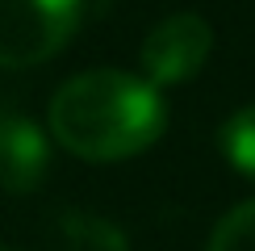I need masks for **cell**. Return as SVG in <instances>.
<instances>
[{"instance_id":"cell-1","label":"cell","mask_w":255,"mask_h":251,"mask_svg":"<svg viewBox=\"0 0 255 251\" xmlns=\"http://www.w3.org/2000/svg\"><path fill=\"white\" fill-rule=\"evenodd\" d=\"M167 126V105L142 76L97 67L67 80L50 101V134L88 163H113L146 151Z\"/></svg>"},{"instance_id":"cell-2","label":"cell","mask_w":255,"mask_h":251,"mask_svg":"<svg viewBox=\"0 0 255 251\" xmlns=\"http://www.w3.org/2000/svg\"><path fill=\"white\" fill-rule=\"evenodd\" d=\"M84 0H0V67H38L67 46Z\"/></svg>"},{"instance_id":"cell-3","label":"cell","mask_w":255,"mask_h":251,"mask_svg":"<svg viewBox=\"0 0 255 251\" xmlns=\"http://www.w3.org/2000/svg\"><path fill=\"white\" fill-rule=\"evenodd\" d=\"M209 46H214V34L197 13H176L167 21L146 34L142 42V71L146 80L155 84H184L193 80L209 59Z\"/></svg>"},{"instance_id":"cell-4","label":"cell","mask_w":255,"mask_h":251,"mask_svg":"<svg viewBox=\"0 0 255 251\" xmlns=\"http://www.w3.org/2000/svg\"><path fill=\"white\" fill-rule=\"evenodd\" d=\"M46 163L50 151L38 126L17 113H0V184L8 193H29L42 184Z\"/></svg>"},{"instance_id":"cell-5","label":"cell","mask_w":255,"mask_h":251,"mask_svg":"<svg viewBox=\"0 0 255 251\" xmlns=\"http://www.w3.org/2000/svg\"><path fill=\"white\" fill-rule=\"evenodd\" d=\"M222 151H226V159L235 163L243 176L255 180V105L239 109L235 118L222 126Z\"/></svg>"},{"instance_id":"cell-6","label":"cell","mask_w":255,"mask_h":251,"mask_svg":"<svg viewBox=\"0 0 255 251\" xmlns=\"http://www.w3.org/2000/svg\"><path fill=\"white\" fill-rule=\"evenodd\" d=\"M205 251H255V201L230 209L218 222V230L209 235Z\"/></svg>"},{"instance_id":"cell-7","label":"cell","mask_w":255,"mask_h":251,"mask_svg":"<svg viewBox=\"0 0 255 251\" xmlns=\"http://www.w3.org/2000/svg\"><path fill=\"white\" fill-rule=\"evenodd\" d=\"M0 251H8V247H0Z\"/></svg>"}]
</instances>
